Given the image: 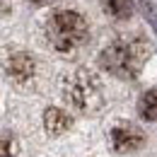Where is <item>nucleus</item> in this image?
Returning <instances> with one entry per match:
<instances>
[{"instance_id":"f257e3e1","label":"nucleus","mask_w":157,"mask_h":157,"mask_svg":"<svg viewBox=\"0 0 157 157\" xmlns=\"http://www.w3.org/2000/svg\"><path fill=\"white\" fill-rule=\"evenodd\" d=\"M147 56H150V51H147V46L143 41L121 39V41L109 44L101 51L99 65L121 80H133V78H138V73H140V68H143Z\"/></svg>"},{"instance_id":"f03ea898","label":"nucleus","mask_w":157,"mask_h":157,"mask_svg":"<svg viewBox=\"0 0 157 157\" xmlns=\"http://www.w3.org/2000/svg\"><path fill=\"white\" fill-rule=\"evenodd\" d=\"M46 39L51 41L53 48L63 53L75 51L82 41L87 39V22L80 12L73 10H58L46 22Z\"/></svg>"},{"instance_id":"7ed1b4c3","label":"nucleus","mask_w":157,"mask_h":157,"mask_svg":"<svg viewBox=\"0 0 157 157\" xmlns=\"http://www.w3.org/2000/svg\"><path fill=\"white\" fill-rule=\"evenodd\" d=\"M65 97L70 99V104L85 111V114H94L104 104V92H101V82L94 73L90 70H78L70 82H68V92Z\"/></svg>"},{"instance_id":"20e7f679","label":"nucleus","mask_w":157,"mask_h":157,"mask_svg":"<svg viewBox=\"0 0 157 157\" xmlns=\"http://www.w3.org/2000/svg\"><path fill=\"white\" fill-rule=\"evenodd\" d=\"M143 143H145V133L136 123L121 121L111 128V145L116 152H136L143 147Z\"/></svg>"},{"instance_id":"39448f33","label":"nucleus","mask_w":157,"mask_h":157,"mask_svg":"<svg viewBox=\"0 0 157 157\" xmlns=\"http://www.w3.org/2000/svg\"><path fill=\"white\" fill-rule=\"evenodd\" d=\"M5 70L15 82H29L34 78V73H36V63H34V58L29 53H15V56L7 58Z\"/></svg>"},{"instance_id":"423d86ee","label":"nucleus","mask_w":157,"mask_h":157,"mask_svg":"<svg viewBox=\"0 0 157 157\" xmlns=\"http://www.w3.org/2000/svg\"><path fill=\"white\" fill-rule=\"evenodd\" d=\"M44 126H46L48 136H60V133H65V131L73 126V118H70L68 111L51 106V109H46V114H44Z\"/></svg>"},{"instance_id":"0eeeda50","label":"nucleus","mask_w":157,"mask_h":157,"mask_svg":"<svg viewBox=\"0 0 157 157\" xmlns=\"http://www.w3.org/2000/svg\"><path fill=\"white\" fill-rule=\"evenodd\" d=\"M138 114L145 121H157V90H147L138 101Z\"/></svg>"},{"instance_id":"6e6552de","label":"nucleus","mask_w":157,"mask_h":157,"mask_svg":"<svg viewBox=\"0 0 157 157\" xmlns=\"http://www.w3.org/2000/svg\"><path fill=\"white\" fill-rule=\"evenodd\" d=\"M106 12L111 17H116V20H128L133 7H131L128 0H106Z\"/></svg>"},{"instance_id":"1a4fd4ad","label":"nucleus","mask_w":157,"mask_h":157,"mask_svg":"<svg viewBox=\"0 0 157 157\" xmlns=\"http://www.w3.org/2000/svg\"><path fill=\"white\" fill-rule=\"evenodd\" d=\"M17 155V143L10 136H0V157H15Z\"/></svg>"},{"instance_id":"9d476101","label":"nucleus","mask_w":157,"mask_h":157,"mask_svg":"<svg viewBox=\"0 0 157 157\" xmlns=\"http://www.w3.org/2000/svg\"><path fill=\"white\" fill-rule=\"evenodd\" d=\"M29 2H34V5H46V2H51V0H29Z\"/></svg>"}]
</instances>
